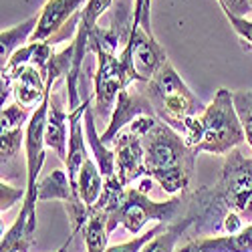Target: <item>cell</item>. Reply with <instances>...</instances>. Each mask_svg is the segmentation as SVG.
<instances>
[{"label":"cell","mask_w":252,"mask_h":252,"mask_svg":"<svg viewBox=\"0 0 252 252\" xmlns=\"http://www.w3.org/2000/svg\"><path fill=\"white\" fill-rule=\"evenodd\" d=\"M184 196L186 208L178 220L184 226L182 242L224 234V220L230 212L252 224V156L240 148L232 150L224 156L220 176L212 186L186 190Z\"/></svg>","instance_id":"6da1fadb"},{"label":"cell","mask_w":252,"mask_h":252,"mask_svg":"<svg viewBox=\"0 0 252 252\" xmlns=\"http://www.w3.org/2000/svg\"><path fill=\"white\" fill-rule=\"evenodd\" d=\"M145 178L159 184L163 192L178 196L188 190L196 170L198 154L184 137L161 119L154 117L141 135Z\"/></svg>","instance_id":"7a4b0ae2"},{"label":"cell","mask_w":252,"mask_h":252,"mask_svg":"<svg viewBox=\"0 0 252 252\" xmlns=\"http://www.w3.org/2000/svg\"><path fill=\"white\" fill-rule=\"evenodd\" d=\"M182 137L196 154L226 156L240 148L246 135L234 107L232 91L224 87L218 89L212 103H208L198 117L186 123Z\"/></svg>","instance_id":"3957f363"},{"label":"cell","mask_w":252,"mask_h":252,"mask_svg":"<svg viewBox=\"0 0 252 252\" xmlns=\"http://www.w3.org/2000/svg\"><path fill=\"white\" fill-rule=\"evenodd\" d=\"M139 85L148 95L156 117L174 127L180 135L186 123L206 109V105L182 81L170 61L163 63L161 69L148 83H139Z\"/></svg>","instance_id":"277c9868"},{"label":"cell","mask_w":252,"mask_h":252,"mask_svg":"<svg viewBox=\"0 0 252 252\" xmlns=\"http://www.w3.org/2000/svg\"><path fill=\"white\" fill-rule=\"evenodd\" d=\"M184 208H186L184 192L178 196H172L165 202H156L145 192H141L139 188H127L121 206L113 214L107 216L109 234L117 226H123L129 234L139 236L141 230L152 220L158 224H165V226L176 224L184 214Z\"/></svg>","instance_id":"5b68a950"},{"label":"cell","mask_w":252,"mask_h":252,"mask_svg":"<svg viewBox=\"0 0 252 252\" xmlns=\"http://www.w3.org/2000/svg\"><path fill=\"white\" fill-rule=\"evenodd\" d=\"M91 53L97 57V71L93 75V81H95L93 111H95V117L109 123L119 93L131 87L137 81L133 73L123 65L119 53L105 49L99 43H91Z\"/></svg>","instance_id":"8992f818"},{"label":"cell","mask_w":252,"mask_h":252,"mask_svg":"<svg viewBox=\"0 0 252 252\" xmlns=\"http://www.w3.org/2000/svg\"><path fill=\"white\" fill-rule=\"evenodd\" d=\"M154 117L143 115L127 125L115 139H113V152H115V174L119 182L127 188L135 180L145 176V158H143V143L141 135L148 129Z\"/></svg>","instance_id":"52a82bcc"},{"label":"cell","mask_w":252,"mask_h":252,"mask_svg":"<svg viewBox=\"0 0 252 252\" xmlns=\"http://www.w3.org/2000/svg\"><path fill=\"white\" fill-rule=\"evenodd\" d=\"M32 111L16 101L2 107V133H0V161H2V180L8 178L10 167L16 161L20 150H25L27 125Z\"/></svg>","instance_id":"ba28073f"},{"label":"cell","mask_w":252,"mask_h":252,"mask_svg":"<svg viewBox=\"0 0 252 252\" xmlns=\"http://www.w3.org/2000/svg\"><path fill=\"white\" fill-rule=\"evenodd\" d=\"M143 115H150V117H156L154 113V107L152 103L148 99V95L143 93L141 87H135V83L131 87H127L125 91L119 93L117 97V105L113 109V115L107 123V129H105L101 133V141L105 145L113 143V139L127 127V125H131L135 119L143 117Z\"/></svg>","instance_id":"9c48e42d"},{"label":"cell","mask_w":252,"mask_h":252,"mask_svg":"<svg viewBox=\"0 0 252 252\" xmlns=\"http://www.w3.org/2000/svg\"><path fill=\"white\" fill-rule=\"evenodd\" d=\"M4 79L12 83V97L16 103L34 111L47 97V77L34 65H23L16 69H2Z\"/></svg>","instance_id":"30bf717a"},{"label":"cell","mask_w":252,"mask_h":252,"mask_svg":"<svg viewBox=\"0 0 252 252\" xmlns=\"http://www.w3.org/2000/svg\"><path fill=\"white\" fill-rule=\"evenodd\" d=\"M89 0H49L38 14V25L31 43H51V38L81 12Z\"/></svg>","instance_id":"8fae6325"},{"label":"cell","mask_w":252,"mask_h":252,"mask_svg":"<svg viewBox=\"0 0 252 252\" xmlns=\"http://www.w3.org/2000/svg\"><path fill=\"white\" fill-rule=\"evenodd\" d=\"M93 101V95H85L83 103L75 111H69V152H67V159H65V170L67 176L73 184V188L77 190V178L85 159L89 158L87 145H85V131H83V119H85V111Z\"/></svg>","instance_id":"7c38bea8"},{"label":"cell","mask_w":252,"mask_h":252,"mask_svg":"<svg viewBox=\"0 0 252 252\" xmlns=\"http://www.w3.org/2000/svg\"><path fill=\"white\" fill-rule=\"evenodd\" d=\"M176 252H252V224L238 234L206 236L182 242Z\"/></svg>","instance_id":"4fadbf2b"},{"label":"cell","mask_w":252,"mask_h":252,"mask_svg":"<svg viewBox=\"0 0 252 252\" xmlns=\"http://www.w3.org/2000/svg\"><path fill=\"white\" fill-rule=\"evenodd\" d=\"M67 121L69 115L63 107L61 93L53 91L51 101H49V111H47V125H45V145L49 150L57 154L61 161L67 159V141H69V131H67Z\"/></svg>","instance_id":"5bb4252c"},{"label":"cell","mask_w":252,"mask_h":252,"mask_svg":"<svg viewBox=\"0 0 252 252\" xmlns=\"http://www.w3.org/2000/svg\"><path fill=\"white\" fill-rule=\"evenodd\" d=\"M36 234V212L29 208H20V214L12 226L2 234L0 252H29Z\"/></svg>","instance_id":"9a60e30c"},{"label":"cell","mask_w":252,"mask_h":252,"mask_svg":"<svg viewBox=\"0 0 252 252\" xmlns=\"http://www.w3.org/2000/svg\"><path fill=\"white\" fill-rule=\"evenodd\" d=\"M36 196H38V202L59 200L63 204H67L75 198H81L67 176V170H53L47 176L40 178L36 184Z\"/></svg>","instance_id":"2e32d148"},{"label":"cell","mask_w":252,"mask_h":252,"mask_svg":"<svg viewBox=\"0 0 252 252\" xmlns=\"http://www.w3.org/2000/svg\"><path fill=\"white\" fill-rule=\"evenodd\" d=\"M36 25H38V16H31L29 20H25L20 25L2 29V32H0V59H2V67L18 49H23L25 45L31 43V38L36 31Z\"/></svg>","instance_id":"e0dca14e"},{"label":"cell","mask_w":252,"mask_h":252,"mask_svg":"<svg viewBox=\"0 0 252 252\" xmlns=\"http://www.w3.org/2000/svg\"><path fill=\"white\" fill-rule=\"evenodd\" d=\"M103 186H105V178L99 170L97 161L89 156L83 163L81 172H79V178H77V192L81 196V200L85 202L87 206H95L97 200L101 198V192H103Z\"/></svg>","instance_id":"ac0fdd59"},{"label":"cell","mask_w":252,"mask_h":252,"mask_svg":"<svg viewBox=\"0 0 252 252\" xmlns=\"http://www.w3.org/2000/svg\"><path fill=\"white\" fill-rule=\"evenodd\" d=\"M182 238H184V228L178 222L170 224V226H165V230H161L158 236H154L145 244L141 252H176Z\"/></svg>","instance_id":"d6986e66"},{"label":"cell","mask_w":252,"mask_h":252,"mask_svg":"<svg viewBox=\"0 0 252 252\" xmlns=\"http://www.w3.org/2000/svg\"><path fill=\"white\" fill-rule=\"evenodd\" d=\"M232 99L246 135V143L252 148V91H232Z\"/></svg>","instance_id":"ffe728a7"},{"label":"cell","mask_w":252,"mask_h":252,"mask_svg":"<svg viewBox=\"0 0 252 252\" xmlns=\"http://www.w3.org/2000/svg\"><path fill=\"white\" fill-rule=\"evenodd\" d=\"M161 230H165V224H156V226H152V228L148 230V232H143V234H139V236H133V238L127 240V242L113 244V246H109L105 252H141L143 246L148 244L154 236H158Z\"/></svg>","instance_id":"44dd1931"},{"label":"cell","mask_w":252,"mask_h":252,"mask_svg":"<svg viewBox=\"0 0 252 252\" xmlns=\"http://www.w3.org/2000/svg\"><path fill=\"white\" fill-rule=\"evenodd\" d=\"M27 198V186L18 188V186H10L6 180L0 182V212L6 214L10 208H14L18 204V200Z\"/></svg>","instance_id":"7402d4cb"},{"label":"cell","mask_w":252,"mask_h":252,"mask_svg":"<svg viewBox=\"0 0 252 252\" xmlns=\"http://www.w3.org/2000/svg\"><path fill=\"white\" fill-rule=\"evenodd\" d=\"M230 20V27L234 29V32L244 40L246 47H252V20L246 16H234V14H226Z\"/></svg>","instance_id":"603a6c76"},{"label":"cell","mask_w":252,"mask_h":252,"mask_svg":"<svg viewBox=\"0 0 252 252\" xmlns=\"http://www.w3.org/2000/svg\"><path fill=\"white\" fill-rule=\"evenodd\" d=\"M224 14L248 16L250 14V0H218Z\"/></svg>","instance_id":"cb8c5ba5"},{"label":"cell","mask_w":252,"mask_h":252,"mask_svg":"<svg viewBox=\"0 0 252 252\" xmlns=\"http://www.w3.org/2000/svg\"><path fill=\"white\" fill-rule=\"evenodd\" d=\"M77 236H81V234H73L71 232V236L65 240V244H63L59 250H55V252H79V248H77Z\"/></svg>","instance_id":"d4e9b609"}]
</instances>
